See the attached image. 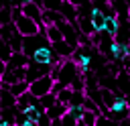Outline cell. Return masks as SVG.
<instances>
[{"instance_id": "1", "label": "cell", "mask_w": 130, "mask_h": 126, "mask_svg": "<svg viewBox=\"0 0 130 126\" xmlns=\"http://www.w3.org/2000/svg\"><path fill=\"white\" fill-rule=\"evenodd\" d=\"M14 28H16V33L20 35V37H35V35H39V33H43V24H39V22H35V20H30V18H26V16H20L16 22H14Z\"/></svg>"}, {"instance_id": "2", "label": "cell", "mask_w": 130, "mask_h": 126, "mask_svg": "<svg viewBox=\"0 0 130 126\" xmlns=\"http://www.w3.org/2000/svg\"><path fill=\"white\" fill-rule=\"evenodd\" d=\"M77 73H79V69H77V65H75L71 59H63V61L59 63V83H61V85L69 87L71 81L77 77Z\"/></svg>"}, {"instance_id": "3", "label": "cell", "mask_w": 130, "mask_h": 126, "mask_svg": "<svg viewBox=\"0 0 130 126\" xmlns=\"http://www.w3.org/2000/svg\"><path fill=\"white\" fill-rule=\"evenodd\" d=\"M57 28H59V33H61L63 41H65V43H67L71 49H77V47H79V41H77L79 33H77V26H75V22L61 20V22L57 24Z\"/></svg>"}, {"instance_id": "4", "label": "cell", "mask_w": 130, "mask_h": 126, "mask_svg": "<svg viewBox=\"0 0 130 126\" xmlns=\"http://www.w3.org/2000/svg\"><path fill=\"white\" fill-rule=\"evenodd\" d=\"M30 61H32V63H39V65H57V63H61V59L53 53L51 45L37 49V51L30 55Z\"/></svg>"}, {"instance_id": "5", "label": "cell", "mask_w": 130, "mask_h": 126, "mask_svg": "<svg viewBox=\"0 0 130 126\" xmlns=\"http://www.w3.org/2000/svg\"><path fill=\"white\" fill-rule=\"evenodd\" d=\"M49 45V41L45 39V35L43 33H39V35H35V37H22V53L30 59V55L37 51V49H41V47H47Z\"/></svg>"}, {"instance_id": "6", "label": "cell", "mask_w": 130, "mask_h": 126, "mask_svg": "<svg viewBox=\"0 0 130 126\" xmlns=\"http://www.w3.org/2000/svg\"><path fill=\"white\" fill-rule=\"evenodd\" d=\"M53 83H55V81H53L49 75H45V77H41V79H37V81H32V83H28V93H30V96H35V98L39 100V98H43V96L51 93Z\"/></svg>"}, {"instance_id": "7", "label": "cell", "mask_w": 130, "mask_h": 126, "mask_svg": "<svg viewBox=\"0 0 130 126\" xmlns=\"http://www.w3.org/2000/svg\"><path fill=\"white\" fill-rule=\"evenodd\" d=\"M51 67H53V65H39V63H32V61H30V63L26 65L24 81H26V83H32V81H37V79H41V77L49 75Z\"/></svg>"}, {"instance_id": "8", "label": "cell", "mask_w": 130, "mask_h": 126, "mask_svg": "<svg viewBox=\"0 0 130 126\" xmlns=\"http://www.w3.org/2000/svg\"><path fill=\"white\" fill-rule=\"evenodd\" d=\"M114 41L122 47L130 45V20H118V30L114 35Z\"/></svg>"}, {"instance_id": "9", "label": "cell", "mask_w": 130, "mask_h": 126, "mask_svg": "<svg viewBox=\"0 0 130 126\" xmlns=\"http://www.w3.org/2000/svg\"><path fill=\"white\" fill-rule=\"evenodd\" d=\"M20 10H22V16H26V18H30V20H35V22H39V24H41V18H43V8H41L39 4L30 2V4L20 6Z\"/></svg>"}, {"instance_id": "10", "label": "cell", "mask_w": 130, "mask_h": 126, "mask_svg": "<svg viewBox=\"0 0 130 126\" xmlns=\"http://www.w3.org/2000/svg\"><path fill=\"white\" fill-rule=\"evenodd\" d=\"M116 87L122 96H130V73L126 69H120L116 75Z\"/></svg>"}, {"instance_id": "11", "label": "cell", "mask_w": 130, "mask_h": 126, "mask_svg": "<svg viewBox=\"0 0 130 126\" xmlns=\"http://www.w3.org/2000/svg\"><path fill=\"white\" fill-rule=\"evenodd\" d=\"M32 106H39V100L35 98V96H30L28 91L26 93H22L20 98H16V110L20 112V114H24L28 108H32Z\"/></svg>"}, {"instance_id": "12", "label": "cell", "mask_w": 130, "mask_h": 126, "mask_svg": "<svg viewBox=\"0 0 130 126\" xmlns=\"http://www.w3.org/2000/svg\"><path fill=\"white\" fill-rule=\"evenodd\" d=\"M61 20H65L61 12H57V10H43V18H41V24H43V26L59 24Z\"/></svg>"}, {"instance_id": "13", "label": "cell", "mask_w": 130, "mask_h": 126, "mask_svg": "<svg viewBox=\"0 0 130 126\" xmlns=\"http://www.w3.org/2000/svg\"><path fill=\"white\" fill-rule=\"evenodd\" d=\"M75 26H77V33H79V35H85V37H91V35L95 33V30H93V26H91L89 16H77Z\"/></svg>"}, {"instance_id": "14", "label": "cell", "mask_w": 130, "mask_h": 126, "mask_svg": "<svg viewBox=\"0 0 130 126\" xmlns=\"http://www.w3.org/2000/svg\"><path fill=\"white\" fill-rule=\"evenodd\" d=\"M51 49H53V53H55V55H57L61 61H63V59H69V57H71V53H73V49H71V47H69L65 41L53 43V45H51Z\"/></svg>"}, {"instance_id": "15", "label": "cell", "mask_w": 130, "mask_h": 126, "mask_svg": "<svg viewBox=\"0 0 130 126\" xmlns=\"http://www.w3.org/2000/svg\"><path fill=\"white\" fill-rule=\"evenodd\" d=\"M30 63V59L24 55V53H12L10 61L6 63V69H18V67H26Z\"/></svg>"}, {"instance_id": "16", "label": "cell", "mask_w": 130, "mask_h": 126, "mask_svg": "<svg viewBox=\"0 0 130 126\" xmlns=\"http://www.w3.org/2000/svg\"><path fill=\"white\" fill-rule=\"evenodd\" d=\"M89 20H91V26H93V30H95V33L104 30V22H106V16H104V12H102V10H98V8H93V6H91V14H89Z\"/></svg>"}, {"instance_id": "17", "label": "cell", "mask_w": 130, "mask_h": 126, "mask_svg": "<svg viewBox=\"0 0 130 126\" xmlns=\"http://www.w3.org/2000/svg\"><path fill=\"white\" fill-rule=\"evenodd\" d=\"M59 12L63 14V18L67 20V22H75L77 20V8L75 6H71L69 2H61V8H59Z\"/></svg>"}, {"instance_id": "18", "label": "cell", "mask_w": 130, "mask_h": 126, "mask_svg": "<svg viewBox=\"0 0 130 126\" xmlns=\"http://www.w3.org/2000/svg\"><path fill=\"white\" fill-rule=\"evenodd\" d=\"M43 35H45V39L49 41V45H53V43H59V41H63V37H61V33H59L57 24L45 26V28H43Z\"/></svg>"}, {"instance_id": "19", "label": "cell", "mask_w": 130, "mask_h": 126, "mask_svg": "<svg viewBox=\"0 0 130 126\" xmlns=\"http://www.w3.org/2000/svg\"><path fill=\"white\" fill-rule=\"evenodd\" d=\"M16 118H18L16 106H14V108H2V110H0V120H4L8 126H14V124H16Z\"/></svg>"}, {"instance_id": "20", "label": "cell", "mask_w": 130, "mask_h": 126, "mask_svg": "<svg viewBox=\"0 0 130 126\" xmlns=\"http://www.w3.org/2000/svg\"><path fill=\"white\" fill-rule=\"evenodd\" d=\"M65 112H67V106H63V104H55L53 108H49V110L45 112V116H47L51 122H55V120H59Z\"/></svg>"}, {"instance_id": "21", "label": "cell", "mask_w": 130, "mask_h": 126, "mask_svg": "<svg viewBox=\"0 0 130 126\" xmlns=\"http://www.w3.org/2000/svg\"><path fill=\"white\" fill-rule=\"evenodd\" d=\"M8 47H10L12 53H22V37H20L16 30H14L12 37L8 39Z\"/></svg>"}, {"instance_id": "22", "label": "cell", "mask_w": 130, "mask_h": 126, "mask_svg": "<svg viewBox=\"0 0 130 126\" xmlns=\"http://www.w3.org/2000/svg\"><path fill=\"white\" fill-rule=\"evenodd\" d=\"M8 91H10L14 98H20L22 93L28 91V83H26V81H16V83H12V85L8 87Z\"/></svg>"}, {"instance_id": "23", "label": "cell", "mask_w": 130, "mask_h": 126, "mask_svg": "<svg viewBox=\"0 0 130 126\" xmlns=\"http://www.w3.org/2000/svg\"><path fill=\"white\" fill-rule=\"evenodd\" d=\"M0 24H12V6L2 4L0 6Z\"/></svg>"}, {"instance_id": "24", "label": "cell", "mask_w": 130, "mask_h": 126, "mask_svg": "<svg viewBox=\"0 0 130 126\" xmlns=\"http://www.w3.org/2000/svg\"><path fill=\"white\" fill-rule=\"evenodd\" d=\"M0 104H2V108H14V106H16V98H14L8 89H2V93H0Z\"/></svg>"}, {"instance_id": "25", "label": "cell", "mask_w": 130, "mask_h": 126, "mask_svg": "<svg viewBox=\"0 0 130 126\" xmlns=\"http://www.w3.org/2000/svg\"><path fill=\"white\" fill-rule=\"evenodd\" d=\"M104 30L108 33V35H116V30H118V18L116 16H106V22H104Z\"/></svg>"}, {"instance_id": "26", "label": "cell", "mask_w": 130, "mask_h": 126, "mask_svg": "<svg viewBox=\"0 0 130 126\" xmlns=\"http://www.w3.org/2000/svg\"><path fill=\"white\" fill-rule=\"evenodd\" d=\"M71 87H63L55 98H57V104H63V106H69V102H71Z\"/></svg>"}, {"instance_id": "27", "label": "cell", "mask_w": 130, "mask_h": 126, "mask_svg": "<svg viewBox=\"0 0 130 126\" xmlns=\"http://www.w3.org/2000/svg\"><path fill=\"white\" fill-rule=\"evenodd\" d=\"M55 104H57V98H55L53 93H47V96H43V98H39V106H41V108H43L45 112H47L49 108H53Z\"/></svg>"}, {"instance_id": "28", "label": "cell", "mask_w": 130, "mask_h": 126, "mask_svg": "<svg viewBox=\"0 0 130 126\" xmlns=\"http://www.w3.org/2000/svg\"><path fill=\"white\" fill-rule=\"evenodd\" d=\"M45 114V110L41 108V106H32V108H28L26 112H24V116H26V120H35V122H39V118Z\"/></svg>"}, {"instance_id": "29", "label": "cell", "mask_w": 130, "mask_h": 126, "mask_svg": "<svg viewBox=\"0 0 130 126\" xmlns=\"http://www.w3.org/2000/svg\"><path fill=\"white\" fill-rule=\"evenodd\" d=\"M51 124H53V126H77V120H75V118H71V116L65 112L59 120H55V122H51Z\"/></svg>"}, {"instance_id": "30", "label": "cell", "mask_w": 130, "mask_h": 126, "mask_svg": "<svg viewBox=\"0 0 130 126\" xmlns=\"http://www.w3.org/2000/svg\"><path fill=\"white\" fill-rule=\"evenodd\" d=\"M95 120H98V114L85 110L83 116H81V120H79V124H83V126H95Z\"/></svg>"}, {"instance_id": "31", "label": "cell", "mask_w": 130, "mask_h": 126, "mask_svg": "<svg viewBox=\"0 0 130 126\" xmlns=\"http://www.w3.org/2000/svg\"><path fill=\"white\" fill-rule=\"evenodd\" d=\"M61 2H63V0H41L39 6H41L43 10H57V12H59Z\"/></svg>"}, {"instance_id": "32", "label": "cell", "mask_w": 130, "mask_h": 126, "mask_svg": "<svg viewBox=\"0 0 130 126\" xmlns=\"http://www.w3.org/2000/svg\"><path fill=\"white\" fill-rule=\"evenodd\" d=\"M71 91H85V79H83V75L81 73H77V77L71 81Z\"/></svg>"}, {"instance_id": "33", "label": "cell", "mask_w": 130, "mask_h": 126, "mask_svg": "<svg viewBox=\"0 0 130 126\" xmlns=\"http://www.w3.org/2000/svg\"><path fill=\"white\" fill-rule=\"evenodd\" d=\"M83 112H85V110H83V106H67V114H69L71 118H75L77 122L81 120Z\"/></svg>"}, {"instance_id": "34", "label": "cell", "mask_w": 130, "mask_h": 126, "mask_svg": "<svg viewBox=\"0 0 130 126\" xmlns=\"http://www.w3.org/2000/svg\"><path fill=\"white\" fill-rule=\"evenodd\" d=\"M83 100H85V91H73L69 106H83Z\"/></svg>"}, {"instance_id": "35", "label": "cell", "mask_w": 130, "mask_h": 126, "mask_svg": "<svg viewBox=\"0 0 130 126\" xmlns=\"http://www.w3.org/2000/svg\"><path fill=\"white\" fill-rule=\"evenodd\" d=\"M95 126H118L114 120H110L108 116H98V120H95Z\"/></svg>"}, {"instance_id": "36", "label": "cell", "mask_w": 130, "mask_h": 126, "mask_svg": "<svg viewBox=\"0 0 130 126\" xmlns=\"http://www.w3.org/2000/svg\"><path fill=\"white\" fill-rule=\"evenodd\" d=\"M22 16V10H20V6H12V24L18 20Z\"/></svg>"}, {"instance_id": "37", "label": "cell", "mask_w": 130, "mask_h": 126, "mask_svg": "<svg viewBox=\"0 0 130 126\" xmlns=\"http://www.w3.org/2000/svg\"><path fill=\"white\" fill-rule=\"evenodd\" d=\"M37 124H39V126H51V120H49V118L43 114V116L39 118V122H37Z\"/></svg>"}, {"instance_id": "38", "label": "cell", "mask_w": 130, "mask_h": 126, "mask_svg": "<svg viewBox=\"0 0 130 126\" xmlns=\"http://www.w3.org/2000/svg\"><path fill=\"white\" fill-rule=\"evenodd\" d=\"M122 69H126V71L130 73V55H126V59L122 61Z\"/></svg>"}, {"instance_id": "39", "label": "cell", "mask_w": 130, "mask_h": 126, "mask_svg": "<svg viewBox=\"0 0 130 126\" xmlns=\"http://www.w3.org/2000/svg\"><path fill=\"white\" fill-rule=\"evenodd\" d=\"M65 2H69V4H71V6H75V8H79L85 0H65Z\"/></svg>"}, {"instance_id": "40", "label": "cell", "mask_w": 130, "mask_h": 126, "mask_svg": "<svg viewBox=\"0 0 130 126\" xmlns=\"http://www.w3.org/2000/svg\"><path fill=\"white\" fill-rule=\"evenodd\" d=\"M4 71H6V63H4V61H0V77H2V73H4Z\"/></svg>"}, {"instance_id": "41", "label": "cell", "mask_w": 130, "mask_h": 126, "mask_svg": "<svg viewBox=\"0 0 130 126\" xmlns=\"http://www.w3.org/2000/svg\"><path fill=\"white\" fill-rule=\"evenodd\" d=\"M85 2H89V4H93V2H98V0H85Z\"/></svg>"}, {"instance_id": "42", "label": "cell", "mask_w": 130, "mask_h": 126, "mask_svg": "<svg viewBox=\"0 0 130 126\" xmlns=\"http://www.w3.org/2000/svg\"><path fill=\"white\" fill-rule=\"evenodd\" d=\"M126 51H128V55H130V45H128V47H126Z\"/></svg>"}, {"instance_id": "43", "label": "cell", "mask_w": 130, "mask_h": 126, "mask_svg": "<svg viewBox=\"0 0 130 126\" xmlns=\"http://www.w3.org/2000/svg\"><path fill=\"white\" fill-rule=\"evenodd\" d=\"M77 126H83V124H79V122H77Z\"/></svg>"}, {"instance_id": "44", "label": "cell", "mask_w": 130, "mask_h": 126, "mask_svg": "<svg viewBox=\"0 0 130 126\" xmlns=\"http://www.w3.org/2000/svg\"><path fill=\"white\" fill-rule=\"evenodd\" d=\"M128 110H130V104H128Z\"/></svg>"}, {"instance_id": "45", "label": "cell", "mask_w": 130, "mask_h": 126, "mask_svg": "<svg viewBox=\"0 0 130 126\" xmlns=\"http://www.w3.org/2000/svg\"><path fill=\"white\" fill-rule=\"evenodd\" d=\"M0 28H2V24H0Z\"/></svg>"}, {"instance_id": "46", "label": "cell", "mask_w": 130, "mask_h": 126, "mask_svg": "<svg viewBox=\"0 0 130 126\" xmlns=\"http://www.w3.org/2000/svg\"><path fill=\"white\" fill-rule=\"evenodd\" d=\"M51 126H53V124H51Z\"/></svg>"}]
</instances>
